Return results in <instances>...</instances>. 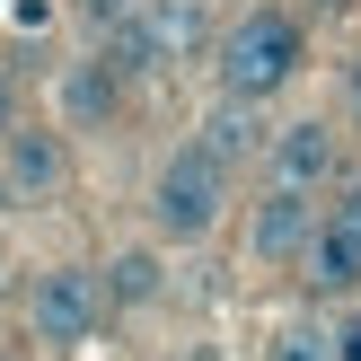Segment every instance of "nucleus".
Returning <instances> with one entry per match:
<instances>
[{
  "mask_svg": "<svg viewBox=\"0 0 361 361\" xmlns=\"http://www.w3.org/2000/svg\"><path fill=\"white\" fill-rule=\"evenodd\" d=\"M317 194H300V185H264L256 194V221H247V256L256 264H300L309 256V229H317Z\"/></svg>",
  "mask_w": 361,
  "mask_h": 361,
  "instance_id": "1a4fd4ad",
  "label": "nucleus"
},
{
  "mask_svg": "<svg viewBox=\"0 0 361 361\" xmlns=\"http://www.w3.org/2000/svg\"><path fill=\"white\" fill-rule=\"evenodd\" d=\"M203 44H212L203 0H141L123 27H106V53L123 62V80H168V71L203 62Z\"/></svg>",
  "mask_w": 361,
  "mask_h": 361,
  "instance_id": "7ed1b4c3",
  "label": "nucleus"
},
{
  "mask_svg": "<svg viewBox=\"0 0 361 361\" xmlns=\"http://www.w3.org/2000/svg\"><path fill=\"white\" fill-rule=\"evenodd\" d=\"M194 141H203V150H212V159H221V168H229V176H238V168H247V159H256V150H264V123H256V106H238V97H221V106H212V115H203V123H194Z\"/></svg>",
  "mask_w": 361,
  "mask_h": 361,
  "instance_id": "9d476101",
  "label": "nucleus"
},
{
  "mask_svg": "<svg viewBox=\"0 0 361 361\" xmlns=\"http://www.w3.org/2000/svg\"><path fill=\"white\" fill-rule=\"evenodd\" d=\"M317 9H361V0H317Z\"/></svg>",
  "mask_w": 361,
  "mask_h": 361,
  "instance_id": "f3484780",
  "label": "nucleus"
},
{
  "mask_svg": "<svg viewBox=\"0 0 361 361\" xmlns=\"http://www.w3.org/2000/svg\"><path fill=\"white\" fill-rule=\"evenodd\" d=\"M123 62L115 53H80V62H62V88H53V106H62V133H106V123L123 115Z\"/></svg>",
  "mask_w": 361,
  "mask_h": 361,
  "instance_id": "6e6552de",
  "label": "nucleus"
},
{
  "mask_svg": "<svg viewBox=\"0 0 361 361\" xmlns=\"http://www.w3.org/2000/svg\"><path fill=\"white\" fill-rule=\"evenodd\" d=\"M159 282H168V264H159L150 247H133V256H115V264H106V300H115V309H150V300H159Z\"/></svg>",
  "mask_w": 361,
  "mask_h": 361,
  "instance_id": "9b49d317",
  "label": "nucleus"
},
{
  "mask_svg": "<svg viewBox=\"0 0 361 361\" xmlns=\"http://www.w3.org/2000/svg\"><path fill=\"white\" fill-rule=\"evenodd\" d=\"M264 361H335V335H326V326H309V317H300V326H282L274 344H264Z\"/></svg>",
  "mask_w": 361,
  "mask_h": 361,
  "instance_id": "f8f14e48",
  "label": "nucleus"
},
{
  "mask_svg": "<svg viewBox=\"0 0 361 361\" xmlns=\"http://www.w3.org/2000/svg\"><path fill=\"white\" fill-rule=\"evenodd\" d=\"M335 361H361V317H353V326H335Z\"/></svg>",
  "mask_w": 361,
  "mask_h": 361,
  "instance_id": "4468645a",
  "label": "nucleus"
},
{
  "mask_svg": "<svg viewBox=\"0 0 361 361\" xmlns=\"http://www.w3.org/2000/svg\"><path fill=\"white\" fill-rule=\"evenodd\" d=\"M106 309H115V300H106V274H88V264H53V274H35V291H27V335L44 353H71V344L97 335Z\"/></svg>",
  "mask_w": 361,
  "mask_h": 361,
  "instance_id": "20e7f679",
  "label": "nucleus"
},
{
  "mask_svg": "<svg viewBox=\"0 0 361 361\" xmlns=\"http://www.w3.org/2000/svg\"><path fill=\"white\" fill-rule=\"evenodd\" d=\"M300 282H309L317 300H344V291H361V185H344L326 212H317L309 256H300Z\"/></svg>",
  "mask_w": 361,
  "mask_h": 361,
  "instance_id": "39448f33",
  "label": "nucleus"
},
{
  "mask_svg": "<svg viewBox=\"0 0 361 361\" xmlns=\"http://www.w3.org/2000/svg\"><path fill=\"white\" fill-rule=\"evenodd\" d=\"M133 9H141V0H80V18H88V27H97V35H106V27H123V18H133Z\"/></svg>",
  "mask_w": 361,
  "mask_h": 361,
  "instance_id": "ddd939ff",
  "label": "nucleus"
},
{
  "mask_svg": "<svg viewBox=\"0 0 361 361\" xmlns=\"http://www.w3.org/2000/svg\"><path fill=\"white\" fill-rule=\"evenodd\" d=\"M221 212H229V168L203 141H176V150L159 159V176H150V229L168 247H194V238L221 229Z\"/></svg>",
  "mask_w": 361,
  "mask_h": 361,
  "instance_id": "f03ea898",
  "label": "nucleus"
},
{
  "mask_svg": "<svg viewBox=\"0 0 361 361\" xmlns=\"http://www.w3.org/2000/svg\"><path fill=\"white\" fill-rule=\"evenodd\" d=\"M335 176H344V141H335L317 115L282 123V133L264 141V185H300V194H326Z\"/></svg>",
  "mask_w": 361,
  "mask_h": 361,
  "instance_id": "0eeeda50",
  "label": "nucleus"
},
{
  "mask_svg": "<svg viewBox=\"0 0 361 361\" xmlns=\"http://www.w3.org/2000/svg\"><path fill=\"white\" fill-rule=\"evenodd\" d=\"M9 123H18V88H9V71H0V141H9Z\"/></svg>",
  "mask_w": 361,
  "mask_h": 361,
  "instance_id": "2eb2a0df",
  "label": "nucleus"
},
{
  "mask_svg": "<svg viewBox=\"0 0 361 361\" xmlns=\"http://www.w3.org/2000/svg\"><path fill=\"white\" fill-rule=\"evenodd\" d=\"M71 185V150H62V123H9L0 141V203H53Z\"/></svg>",
  "mask_w": 361,
  "mask_h": 361,
  "instance_id": "423d86ee",
  "label": "nucleus"
},
{
  "mask_svg": "<svg viewBox=\"0 0 361 361\" xmlns=\"http://www.w3.org/2000/svg\"><path fill=\"white\" fill-rule=\"evenodd\" d=\"M344 88H353V115H361V53H353V71H344Z\"/></svg>",
  "mask_w": 361,
  "mask_h": 361,
  "instance_id": "dca6fc26",
  "label": "nucleus"
},
{
  "mask_svg": "<svg viewBox=\"0 0 361 361\" xmlns=\"http://www.w3.org/2000/svg\"><path fill=\"white\" fill-rule=\"evenodd\" d=\"M309 71V27H300L282 0H264V9H247L238 27L212 44V80H221V97H238V106H264V97H282V88Z\"/></svg>",
  "mask_w": 361,
  "mask_h": 361,
  "instance_id": "f257e3e1",
  "label": "nucleus"
}]
</instances>
